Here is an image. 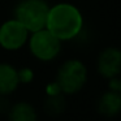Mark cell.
Returning a JSON list of instances; mask_svg holds the SVG:
<instances>
[{
	"instance_id": "10",
	"label": "cell",
	"mask_w": 121,
	"mask_h": 121,
	"mask_svg": "<svg viewBox=\"0 0 121 121\" xmlns=\"http://www.w3.org/2000/svg\"><path fill=\"white\" fill-rule=\"evenodd\" d=\"M43 109L46 115L50 117H59L66 109V99L64 94L53 95V96H46L43 102Z\"/></svg>"
},
{
	"instance_id": "15",
	"label": "cell",
	"mask_w": 121,
	"mask_h": 121,
	"mask_svg": "<svg viewBox=\"0 0 121 121\" xmlns=\"http://www.w3.org/2000/svg\"><path fill=\"white\" fill-rule=\"evenodd\" d=\"M120 92H121V76H120Z\"/></svg>"
},
{
	"instance_id": "7",
	"label": "cell",
	"mask_w": 121,
	"mask_h": 121,
	"mask_svg": "<svg viewBox=\"0 0 121 121\" xmlns=\"http://www.w3.org/2000/svg\"><path fill=\"white\" fill-rule=\"evenodd\" d=\"M96 109L98 113L105 118L117 117L121 113V92L108 89L103 91L98 98Z\"/></svg>"
},
{
	"instance_id": "5",
	"label": "cell",
	"mask_w": 121,
	"mask_h": 121,
	"mask_svg": "<svg viewBox=\"0 0 121 121\" xmlns=\"http://www.w3.org/2000/svg\"><path fill=\"white\" fill-rule=\"evenodd\" d=\"M30 31L16 18H9L0 25V48L16 52L27 44Z\"/></svg>"
},
{
	"instance_id": "13",
	"label": "cell",
	"mask_w": 121,
	"mask_h": 121,
	"mask_svg": "<svg viewBox=\"0 0 121 121\" xmlns=\"http://www.w3.org/2000/svg\"><path fill=\"white\" fill-rule=\"evenodd\" d=\"M12 103L9 100V96H1L0 95V116H7Z\"/></svg>"
},
{
	"instance_id": "3",
	"label": "cell",
	"mask_w": 121,
	"mask_h": 121,
	"mask_svg": "<svg viewBox=\"0 0 121 121\" xmlns=\"http://www.w3.org/2000/svg\"><path fill=\"white\" fill-rule=\"evenodd\" d=\"M50 7L47 0H20L13 8V18L30 33L38 31L46 27Z\"/></svg>"
},
{
	"instance_id": "6",
	"label": "cell",
	"mask_w": 121,
	"mask_h": 121,
	"mask_svg": "<svg viewBox=\"0 0 121 121\" xmlns=\"http://www.w3.org/2000/svg\"><path fill=\"white\" fill-rule=\"evenodd\" d=\"M96 70L104 79L121 76V48L109 46L103 48L96 57Z\"/></svg>"
},
{
	"instance_id": "11",
	"label": "cell",
	"mask_w": 121,
	"mask_h": 121,
	"mask_svg": "<svg viewBox=\"0 0 121 121\" xmlns=\"http://www.w3.org/2000/svg\"><path fill=\"white\" fill-rule=\"evenodd\" d=\"M17 73H18L20 85H29L35 78V73L30 66H22V68L17 69Z\"/></svg>"
},
{
	"instance_id": "8",
	"label": "cell",
	"mask_w": 121,
	"mask_h": 121,
	"mask_svg": "<svg viewBox=\"0 0 121 121\" xmlns=\"http://www.w3.org/2000/svg\"><path fill=\"white\" fill-rule=\"evenodd\" d=\"M20 86L17 68L11 63H0V95L9 96L17 91Z\"/></svg>"
},
{
	"instance_id": "4",
	"label": "cell",
	"mask_w": 121,
	"mask_h": 121,
	"mask_svg": "<svg viewBox=\"0 0 121 121\" xmlns=\"http://www.w3.org/2000/svg\"><path fill=\"white\" fill-rule=\"evenodd\" d=\"M27 47L35 60L40 63H51L61 53L63 42L44 27L38 31L30 33Z\"/></svg>"
},
{
	"instance_id": "2",
	"label": "cell",
	"mask_w": 121,
	"mask_h": 121,
	"mask_svg": "<svg viewBox=\"0 0 121 121\" xmlns=\"http://www.w3.org/2000/svg\"><path fill=\"white\" fill-rule=\"evenodd\" d=\"M55 81L65 96L76 95L86 86L89 81V69L79 59H68L59 66Z\"/></svg>"
},
{
	"instance_id": "9",
	"label": "cell",
	"mask_w": 121,
	"mask_h": 121,
	"mask_svg": "<svg viewBox=\"0 0 121 121\" xmlns=\"http://www.w3.org/2000/svg\"><path fill=\"white\" fill-rule=\"evenodd\" d=\"M8 121H39L38 111L30 102L20 100L11 105L7 113Z\"/></svg>"
},
{
	"instance_id": "1",
	"label": "cell",
	"mask_w": 121,
	"mask_h": 121,
	"mask_svg": "<svg viewBox=\"0 0 121 121\" xmlns=\"http://www.w3.org/2000/svg\"><path fill=\"white\" fill-rule=\"evenodd\" d=\"M85 27L82 12L72 3H57L50 7L46 29L61 42H70L81 35Z\"/></svg>"
},
{
	"instance_id": "14",
	"label": "cell",
	"mask_w": 121,
	"mask_h": 121,
	"mask_svg": "<svg viewBox=\"0 0 121 121\" xmlns=\"http://www.w3.org/2000/svg\"><path fill=\"white\" fill-rule=\"evenodd\" d=\"M107 81H108V90L120 91V77H113V78H109Z\"/></svg>"
},
{
	"instance_id": "12",
	"label": "cell",
	"mask_w": 121,
	"mask_h": 121,
	"mask_svg": "<svg viewBox=\"0 0 121 121\" xmlns=\"http://www.w3.org/2000/svg\"><path fill=\"white\" fill-rule=\"evenodd\" d=\"M44 92H46V96H53V95L63 94L60 86H59V83L56 81L48 82V83L46 85V87H44Z\"/></svg>"
}]
</instances>
